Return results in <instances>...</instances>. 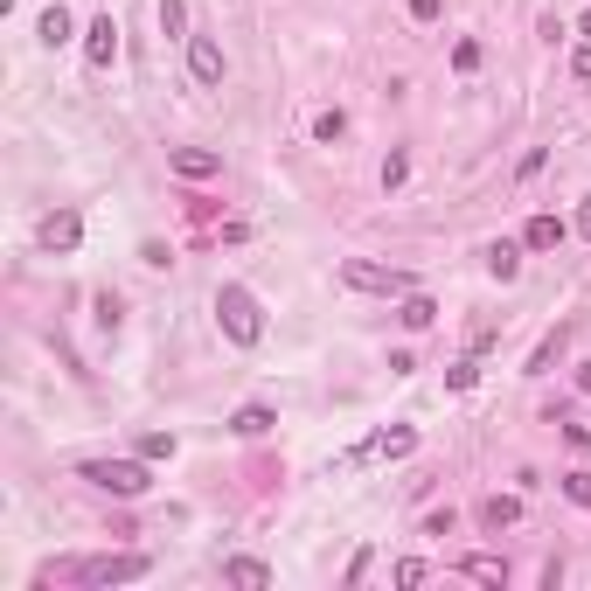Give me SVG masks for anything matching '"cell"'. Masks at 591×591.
Here are the masks:
<instances>
[{"mask_svg":"<svg viewBox=\"0 0 591 591\" xmlns=\"http://www.w3.org/2000/svg\"><path fill=\"white\" fill-rule=\"evenodd\" d=\"M49 578H63V585H133V578H147V557H77V564H49L42 585Z\"/></svg>","mask_w":591,"mask_h":591,"instance_id":"1","label":"cell"},{"mask_svg":"<svg viewBox=\"0 0 591 591\" xmlns=\"http://www.w3.org/2000/svg\"><path fill=\"white\" fill-rule=\"evenodd\" d=\"M216 320H223V334H230L237 348H258V341H265V306H258L251 286H223V293H216Z\"/></svg>","mask_w":591,"mask_h":591,"instance_id":"2","label":"cell"},{"mask_svg":"<svg viewBox=\"0 0 591 591\" xmlns=\"http://www.w3.org/2000/svg\"><path fill=\"white\" fill-rule=\"evenodd\" d=\"M77 473H84L91 487H105V494H126V501H133V494H147V480H153L147 459H84Z\"/></svg>","mask_w":591,"mask_h":591,"instance_id":"3","label":"cell"},{"mask_svg":"<svg viewBox=\"0 0 591 591\" xmlns=\"http://www.w3.org/2000/svg\"><path fill=\"white\" fill-rule=\"evenodd\" d=\"M341 286H355V293H383V299L418 293L411 272H397V265H369V258H348V265H341Z\"/></svg>","mask_w":591,"mask_h":591,"instance_id":"4","label":"cell"},{"mask_svg":"<svg viewBox=\"0 0 591 591\" xmlns=\"http://www.w3.org/2000/svg\"><path fill=\"white\" fill-rule=\"evenodd\" d=\"M77 237H84V223H77L70 209H49V216L35 223V244H42V251H77Z\"/></svg>","mask_w":591,"mask_h":591,"instance_id":"5","label":"cell"},{"mask_svg":"<svg viewBox=\"0 0 591 591\" xmlns=\"http://www.w3.org/2000/svg\"><path fill=\"white\" fill-rule=\"evenodd\" d=\"M167 167H174L181 181H216V174H223V153H209V147H174V153H167Z\"/></svg>","mask_w":591,"mask_h":591,"instance_id":"6","label":"cell"},{"mask_svg":"<svg viewBox=\"0 0 591 591\" xmlns=\"http://www.w3.org/2000/svg\"><path fill=\"white\" fill-rule=\"evenodd\" d=\"M84 56H91V70H112V56H119V21L112 14H98L84 28Z\"/></svg>","mask_w":591,"mask_h":591,"instance_id":"7","label":"cell"},{"mask_svg":"<svg viewBox=\"0 0 591 591\" xmlns=\"http://www.w3.org/2000/svg\"><path fill=\"white\" fill-rule=\"evenodd\" d=\"M188 77H195V84H223V49H216V35H188Z\"/></svg>","mask_w":591,"mask_h":591,"instance_id":"8","label":"cell"},{"mask_svg":"<svg viewBox=\"0 0 591 591\" xmlns=\"http://www.w3.org/2000/svg\"><path fill=\"white\" fill-rule=\"evenodd\" d=\"M515 522H522V501H515V494H487V501H480V529L501 536V529H515Z\"/></svg>","mask_w":591,"mask_h":591,"instance_id":"9","label":"cell"},{"mask_svg":"<svg viewBox=\"0 0 591 591\" xmlns=\"http://www.w3.org/2000/svg\"><path fill=\"white\" fill-rule=\"evenodd\" d=\"M459 578H473V585H508V557L473 550V557H459Z\"/></svg>","mask_w":591,"mask_h":591,"instance_id":"10","label":"cell"},{"mask_svg":"<svg viewBox=\"0 0 591 591\" xmlns=\"http://www.w3.org/2000/svg\"><path fill=\"white\" fill-rule=\"evenodd\" d=\"M223 578H230V585H244V591H265V585H272V564H258V557H230V564H223Z\"/></svg>","mask_w":591,"mask_h":591,"instance_id":"11","label":"cell"},{"mask_svg":"<svg viewBox=\"0 0 591 591\" xmlns=\"http://www.w3.org/2000/svg\"><path fill=\"white\" fill-rule=\"evenodd\" d=\"M70 28H77V21H70V7H63V0H56V7H42V21H35V35H42L49 49H63V42H70Z\"/></svg>","mask_w":591,"mask_h":591,"instance_id":"12","label":"cell"},{"mask_svg":"<svg viewBox=\"0 0 591 591\" xmlns=\"http://www.w3.org/2000/svg\"><path fill=\"white\" fill-rule=\"evenodd\" d=\"M272 425H279V418H272V404H244V411L230 418V432H237V439H265Z\"/></svg>","mask_w":591,"mask_h":591,"instance_id":"13","label":"cell"},{"mask_svg":"<svg viewBox=\"0 0 591 591\" xmlns=\"http://www.w3.org/2000/svg\"><path fill=\"white\" fill-rule=\"evenodd\" d=\"M522 244H529V251H557V244H564V223H557V216H529Z\"/></svg>","mask_w":591,"mask_h":591,"instance_id":"14","label":"cell"},{"mask_svg":"<svg viewBox=\"0 0 591 591\" xmlns=\"http://www.w3.org/2000/svg\"><path fill=\"white\" fill-rule=\"evenodd\" d=\"M411 445H418V432H411V425H397V432H383V439H369V445H362V452H355V459H369V452H383V459H404Z\"/></svg>","mask_w":591,"mask_h":591,"instance_id":"15","label":"cell"},{"mask_svg":"<svg viewBox=\"0 0 591 591\" xmlns=\"http://www.w3.org/2000/svg\"><path fill=\"white\" fill-rule=\"evenodd\" d=\"M397 320H404V327H432V320H439V306H432L425 293H404V306H397Z\"/></svg>","mask_w":591,"mask_h":591,"instance_id":"16","label":"cell"},{"mask_svg":"<svg viewBox=\"0 0 591 591\" xmlns=\"http://www.w3.org/2000/svg\"><path fill=\"white\" fill-rule=\"evenodd\" d=\"M487 272H494V279H515V272H522V244H494V251H487Z\"/></svg>","mask_w":591,"mask_h":591,"instance_id":"17","label":"cell"},{"mask_svg":"<svg viewBox=\"0 0 591 591\" xmlns=\"http://www.w3.org/2000/svg\"><path fill=\"white\" fill-rule=\"evenodd\" d=\"M160 28L181 35V28H188V0H160Z\"/></svg>","mask_w":591,"mask_h":591,"instance_id":"18","label":"cell"},{"mask_svg":"<svg viewBox=\"0 0 591 591\" xmlns=\"http://www.w3.org/2000/svg\"><path fill=\"white\" fill-rule=\"evenodd\" d=\"M557 487H564V494H571V501H578V508H591V473H564V480H557Z\"/></svg>","mask_w":591,"mask_h":591,"instance_id":"19","label":"cell"},{"mask_svg":"<svg viewBox=\"0 0 591 591\" xmlns=\"http://www.w3.org/2000/svg\"><path fill=\"white\" fill-rule=\"evenodd\" d=\"M452 70L473 77V70H480V42H459V49H452Z\"/></svg>","mask_w":591,"mask_h":591,"instance_id":"20","label":"cell"},{"mask_svg":"<svg viewBox=\"0 0 591 591\" xmlns=\"http://www.w3.org/2000/svg\"><path fill=\"white\" fill-rule=\"evenodd\" d=\"M341 133H348L341 112H320V119H313V140H341Z\"/></svg>","mask_w":591,"mask_h":591,"instance_id":"21","label":"cell"},{"mask_svg":"<svg viewBox=\"0 0 591 591\" xmlns=\"http://www.w3.org/2000/svg\"><path fill=\"white\" fill-rule=\"evenodd\" d=\"M445 383H452V390H473V383H480V362H452Z\"/></svg>","mask_w":591,"mask_h":591,"instance_id":"22","label":"cell"},{"mask_svg":"<svg viewBox=\"0 0 591 591\" xmlns=\"http://www.w3.org/2000/svg\"><path fill=\"white\" fill-rule=\"evenodd\" d=\"M140 459H174V439H167V432H147V439H140Z\"/></svg>","mask_w":591,"mask_h":591,"instance_id":"23","label":"cell"},{"mask_svg":"<svg viewBox=\"0 0 591 591\" xmlns=\"http://www.w3.org/2000/svg\"><path fill=\"white\" fill-rule=\"evenodd\" d=\"M404 174H411V160H404V153H390V160H383V188H404Z\"/></svg>","mask_w":591,"mask_h":591,"instance_id":"24","label":"cell"},{"mask_svg":"<svg viewBox=\"0 0 591 591\" xmlns=\"http://www.w3.org/2000/svg\"><path fill=\"white\" fill-rule=\"evenodd\" d=\"M452 522H459L452 508H432V515H425V529H432V536H452Z\"/></svg>","mask_w":591,"mask_h":591,"instance_id":"25","label":"cell"},{"mask_svg":"<svg viewBox=\"0 0 591 591\" xmlns=\"http://www.w3.org/2000/svg\"><path fill=\"white\" fill-rule=\"evenodd\" d=\"M445 14V0H411V21H439Z\"/></svg>","mask_w":591,"mask_h":591,"instance_id":"26","label":"cell"},{"mask_svg":"<svg viewBox=\"0 0 591 591\" xmlns=\"http://www.w3.org/2000/svg\"><path fill=\"white\" fill-rule=\"evenodd\" d=\"M578 77H585V84H591V42H585V49H578Z\"/></svg>","mask_w":591,"mask_h":591,"instance_id":"27","label":"cell"},{"mask_svg":"<svg viewBox=\"0 0 591 591\" xmlns=\"http://www.w3.org/2000/svg\"><path fill=\"white\" fill-rule=\"evenodd\" d=\"M578 230H585V237H591V195H585V209H578Z\"/></svg>","mask_w":591,"mask_h":591,"instance_id":"28","label":"cell"},{"mask_svg":"<svg viewBox=\"0 0 591 591\" xmlns=\"http://www.w3.org/2000/svg\"><path fill=\"white\" fill-rule=\"evenodd\" d=\"M578 390H585V397H591V362H585V369H578Z\"/></svg>","mask_w":591,"mask_h":591,"instance_id":"29","label":"cell"},{"mask_svg":"<svg viewBox=\"0 0 591 591\" xmlns=\"http://www.w3.org/2000/svg\"><path fill=\"white\" fill-rule=\"evenodd\" d=\"M578 28H585V42H591V14H585V21H578Z\"/></svg>","mask_w":591,"mask_h":591,"instance_id":"30","label":"cell"}]
</instances>
